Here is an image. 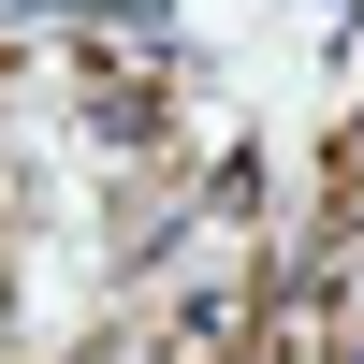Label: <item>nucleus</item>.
Segmentation results:
<instances>
[{
  "instance_id": "f257e3e1",
  "label": "nucleus",
  "mask_w": 364,
  "mask_h": 364,
  "mask_svg": "<svg viewBox=\"0 0 364 364\" xmlns=\"http://www.w3.org/2000/svg\"><path fill=\"white\" fill-rule=\"evenodd\" d=\"M336 364H364V336H336Z\"/></svg>"
}]
</instances>
